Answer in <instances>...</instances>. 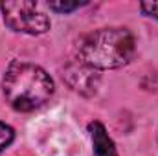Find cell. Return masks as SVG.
I'll use <instances>...</instances> for the list:
<instances>
[{
  "label": "cell",
  "mask_w": 158,
  "mask_h": 156,
  "mask_svg": "<svg viewBox=\"0 0 158 156\" xmlns=\"http://www.w3.org/2000/svg\"><path fill=\"white\" fill-rule=\"evenodd\" d=\"M55 84L50 74L39 64L13 61L6 68L2 92L6 101L17 112H31L50 101Z\"/></svg>",
  "instance_id": "obj_1"
},
{
  "label": "cell",
  "mask_w": 158,
  "mask_h": 156,
  "mask_svg": "<svg viewBox=\"0 0 158 156\" xmlns=\"http://www.w3.org/2000/svg\"><path fill=\"white\" fill-rule=\"evenodd\" d=\"M136 53L134 35L127 28H99L86 33L77 44V59L94 70H116L132 61Z\"/></svg>",
  "instance_id": "obj_2"
},
{
  "label": "cell",
  "mask_w": 158,
  "mask_h": 156,
  "mask_svg": "<svg viewBox=\"0 0 158 156\" xmlns=\"http://www.w3.org/2000/svg\"><path fill=\"white\" fill-rule=\"evenodd\" d=\"M0 11L7 28L17 33L42 35L50 30V17L35 2L17 0V2H0Z\"/></svg>",
  "instance_id": "obj_3"
},
{
  "label": "cell",
  "mask_w": 158,
  "mask_h": 156,
  "mask_svg": "<svg viewBox=\"0 0 158 156\" xmlns=\"http://www.w3.org/2000/svg\"><path fill=\"white\" fill-rule=\"evenodd\" d=\"M63 77L68 83V86L72 90H76L81 96H94L99 88V81H101V76L98 70L90 68L88 64H85L83 61L79 59H74L70 61L64 70H63Z\"/></svg>",
  "instance_id": "obj_4"
},
{
  "label": "cell",
  "mask_w": 158,
  "mask_h": 156,
  "mask_svg": "<svg viewBox=\"0 0 158 156\" xmlns=\"http://www.w3.org/2000/svg\"><path fill=\"white\" fill-rule=\"evenodd\" d=\"M90 136H92V145H94V156H118L116 145L112 142V138L109 136L107 129L103 127V123L94 121L88 125Z\"/></svg>",
  "instance_id": "obj_5"
},
{
  "label": "cell",
  "mask_w": 158,
  "mask_h": 156,
  "mask_svg": "<svg viewBox=\"0 0 158 156\" xmlns=\"http://www.w3.org/2000/svg\"><path fill=\"white\" fill-rule=\"evenodd\" d=\"M15 140V130L13 127H9L7 123H2L0 121V153L6 151Z\"/></svg>",
  "instance_id": "obj_6"
},
{
  "label": "cell",
  "mask_w": 158,
  "mask_h": 156,
  "mask_svg": "<svg viewBox=\"0 0 158 156\" xmlns=\"http://www.w3.org/2000/svg\"><path fill=\"white\" fill-rule=\"evenodd\" d=\"M50 6V9H53V11H59V13H70V11H74V9H77L79 6H83L81 2H50L48 4Z\"/></svg>",
  "instance_id": "obj_7"
},
{
  "label": "cell",
  "mask_w": 158,
  "mask_h": 156,
  "mask_svg": "<svg viewBox=\"0 0 158 156\" xmlns=\"http://www.w3.org/2000/svg\"><path fill=\"white\" fill-rule=\"evenodd\" d=\"M140 9H142L147 17L158 18V2H142V4H140Z\"/></svg>",
  "instance_id": "obj_8"
}]
</instances>
